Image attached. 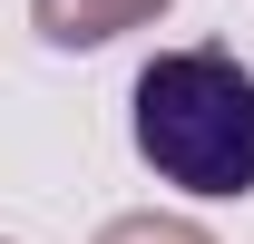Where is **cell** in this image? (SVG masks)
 I'll use <instances>...</instances> for the list:
<instances>
[{"label":"cell","instance_id":"cell-1","mask_svg":"<svg viewBox=\"0 0 254 244\" xmlns=\"http://www.w3.org/2000/svg\"><path fill=\"white\" fill-rule=\"evenodd\" d=\"M137 156L186 195L254 185V68L225 49H166L137 68Z\"/></svg>","mask_w":254,"mask_h":244},{"label":"cell","instance_id":"cell-2","mask_svg":"<svg viewBox=\"0 0 254 244\" xmlns=\"http://www.w3.org/2000/svg\"><path fill=\"white\" fill-rule=\"evenodd\" d=\"M147 0H39V20H49V39H108L118 20H137Z\"/></svg>","mask_w":254,"mask_h":244}]
</instances>
